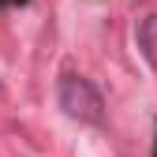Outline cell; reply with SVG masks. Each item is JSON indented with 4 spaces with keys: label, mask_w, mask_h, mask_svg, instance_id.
<instances>
[{
    "label": "cell",
    "mask_w": 157,
    "mask_h": 157,
    "mask_svg": "<svg viewBox=\"0 0 157 157\" xmlns=\"http://www.w3.org/2000/svg\"><path fill=\"white\" fill-rule=\"evenodd\" d=\"M0 4H26V0H0Z\"/></svg>",
    "instance_id": "3957f363"
},
{
    "label": "cell",
    "mask_w": 157,
    "mask_h": 157,
    "mask_svg": "<svg viewBox=\"0 0 157 157\" xmlns=\"http://www.w3.org/2000/svg\"><path fill=\"white\" fill-rule=\"evenodd\" d=\"M60 109L78 124H101V116H105V101L97 94V86L82 75L60 78Z\"/></svg>",
    "instance_id": "6da1fadb"
},
{
    "label": "cell",
    "mask_w": 157,
    "mask_h": 157,
    "mask_svg": "<svg viewBox=\"0 0 157 157\" xmlns=\"http://www.w3.org/2000/svg\"><path fill=\"white\" fill-rule=\"evenodd\" d=\"M139 45L150 60H157V15H146L139 23Z\"/></svg>",
    "instance_id": "7a4b0ae2"
},
{
    "label": "cell",
    "mask_w": 157,
    "mask_h": 157,
    "mask_svg": "<svg viewBox=\"0 0 157 157\" xmlns=\"http://www.w3.org/2000/svg\"><path fill=\"white\" fill-rule=\"evenodd\" d=\"M153 157H157V150H153Z\"/></svg>",
    "instance_id": "277c9868"
}]
</instances>
